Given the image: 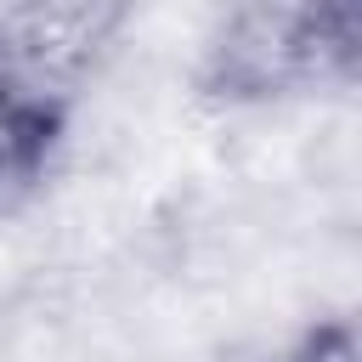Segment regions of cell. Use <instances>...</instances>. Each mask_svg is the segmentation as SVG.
Here are the masks:
<instances>
[{
  "instance_id": "1",
  "label": "cell",
  "mask_w": 362,
  "mask_h": 362,
  "mask_svg": "<svg viewBox=\"0 0 362 362\" xmlns=\"http://www.w3.org/2000/svg\"><path fill=\"white\" fill-rule=\"evenodd\" d=\"M362 68V0H226L192 62L209 113H272L351 96Z\"/></svg>"
},
{
  "instance_id": "2",
  "label": "cell",
  "mask_w": 362,
  "mask_h": 362,
  "mask_svg": "<svg viewBox=\"0 0 362 362\" xmlns=\"http://www.w3.org/2000/svg\"><path fill=\"white\" fill-rule=\"evenodd\" d=\"M141 0H0V68L79 102Z\"/></svg>"
},
{
  "instance_id": "3",
  "label": "cell",
  "mask_w": 362,
  "mask_h": 362,
  "mask_svg": "<svg viewBox=\"0 0 362 362\" xmlns=\"http://www.w3.org/2000/svg\"><path fill=\"white\" fill-rule=\"evenodd\" d=\"M74 130V102L28 85L23 74L0 68V209L34 198Z\"/></svg>"
},
{
  "instance_id": "4",
  "label": "cell",
  "mask_w": 362,
  "mask_h": 362,
  "mask_svg": "<svg viewBox=\"0 0 362 362\" xmlns=\"http://www.w3.org/2000/svg\"><path fill=\"white\" fill-rule=\"evenodd\" d=\"M356 317L339 305V311H317L305 317L294 334H283L260 362H356Z\"/></svg>"
}]
</instances>
